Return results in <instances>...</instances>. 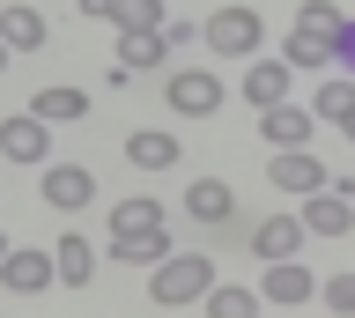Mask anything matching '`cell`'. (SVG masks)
I'll list each match as a JSON object with an SVG mask.
<instances>
[{"instance_id": "1", "label": "cell", "mask_w": 355, "mask_h": 318, "mask_svg": "<svg viewBox=\"0 0 355 318\" xmlns=\"http://www.w3.org/2000/svg\"><path fill=\"white\" fill-rule=\"evenodd\" d=\"M111 259H126V267L171 259V222H163L155 200H119L111 207Z\"/></svg>"}, {"instance_id": "2", "label": "cell", "mask_w": 355, "mask_h": 318, "mask_svg": "<svg viewBox=\"0 0 355 318\" xmlns=\"http://www.w3.org/2000/svg\"><path fill=\"white\" fill-rule=\"evenodd\" d=\"M148 274H155L148 296L163 303V311H178V303H193V296L215 289V259H207V251H171V259H155Z\"/></svg>"}, {"instance_id": "3", "label": "cell", "mask_w": 355, "mask_h": 318, "mask_svg": "<svg viewBox=\"0 0 355 318\" xmlns=\"http://www.w3.org/2000/svg\"><path fill=\"white\" fill-rule=\"evenodd\" d=\"M200 45L215 52V60H259V45H266L259 8H215V15L200 23Z\"/></svg>"}, {"instance_id": "4", "label": "cell", "mask_w": 355, "mask_h": 318, "mask_svg": "<svg viewBox=\"0 0 355 318\" xmlns=\"http://www.w3.org/2000/svg\"><path fill=\"white\" fill-rule=\"evenodd\" d=\"M163 104H171L178 118H215L222 112V74H207V67L171 74V82H163Z\"/></svg>"}, {"instance_id": "5", "label": "cell", "mask_w": 355, "mask_h": 318, "mask_svg": "<svg viewBox=\"0 0 355 318\" xmlns=\"http://www.w3.org/2000/svg\"><path fill=\"white\" fill-rule=\"evenodd\" d=\"M0 156L8 163H52V126L37 112H8L0 118Z\"/></svg>"}, {"instance_id": "6", "label": "cell", "mask_w": 355, "mask_h": 318, "mask_svg": "<svg viewBox=\"0 0 355 318\" xmlns=\"http://www.w3.org/2000/svg\"><path fill=\"white\" fill-rule=\"evenodd\" d=\"M266 178L282 185V193H304V200L333 185V178H326V163L311 156V148H274V163H266Z\"/></svg>"}, {"instance_id": "7", "label": "cell", "mask_w": 355, "mask_h": 318, "mask_svg": "<svg viewBox=\"0 0 355 318\" xmlns=\"http://www.w3.org/2000/svg\"><path fill=\"white\" fill-rule=\"evenodd\" d=\"M96 200V178H89L82 163H44V207H60V215H82Z\"/></svg>"}, {"instance_id": "8", "label": "cell", "mask_w": 355, "mask_h": 318, "mask_svg": "<svg viewBox=\"0 0 355 318\" xmlns=\"http://www.w3.org/2000/svg\"><path fill=\"white\" fill-rule=\"evenodd\" d=\"M0 281H8V296H37L52 289V251H0Z\"/></svg>"}, {"instance_id": "9", "label": "cell", "mask_w": 355, "mask_h": 318, "mask_svg": "<svg viewBox=\"0 0 355 318\" xmlns=\"http://www.w3.org/2000/svg\"><path fill=\"white\" fill-rule=\"evenodd\" d=\"M304 245H311V237H304L296 215H266V222L252 229V259H266V267H274V259H296Z\"/></svg>"}, {"instance_id": "10", "label": "cell", "mask_w": 355, "mask_h": 318, "mask_svg": "<svg viewBox=\"0 0 355 318\" xmlns=\"http://www.w3.org/2000/svg\"><path fill=\"white\" fill-rule=\"evenodd\" d=\"M311 126H318V118H311L304 104H266V112H259L266 148H311Z\"/></svg>"}, {"instance_id": "11", "label": "cell", "mask_w": 355, "mask_h": 318, "mask_svg": "<svg viewBox=\"0 0 355 318\" xmlns=\"http://www.w3.org/2000/svg\"><path fill=\"white\" fill-rule=\"evenodd\" d=\"M288 82H296V74H288V60H244V104H288Z\"/></svg>"}, {"instance_id": "12", "label": "cell", "mask_w": 355, "mask_h": 318, "mask_svg": "<svg viewBox=\"0 0 355 318\" xmlns=\"http://www.w3.org/2000/svg\"><path fill=\"white\" fill-rule=\"evenodd\" d=\"M304 222V237H348L355 229V200H340V193H311V207L296 215Z\"/></svg>"}, {"instance_id": "13", "label": "cell", "mask_w": 355, "mask_h": 318, "mask_svg": "<svg viewBox=\"0 0 355 318\" xmlns=\"http://www.w3.org/2000/svg\"><path fill=\"white\" fill-rule=\"evenodd\" d=\"M171 60V45H163V30H119V67L111 74H148Z\"/></svg>"}, {"instance_id": "14", "label": "cell", "mask_w": 355, "mask_h": 318, "mask_svg": "<svg viewBox=\"0 0 355 318\" xmlns=\"http://www.w3.org/2000/svg\"><path fill=\"white\" fill-rule=\"evenodd\" d=\"M89 274H96V245H89L82 229H67L60 245H52V281H67V289H82Z\"/></svg>"}, {"instance_id": "15", "label": "cell", "mask_w": 355, "mask_h": 318, "mask_svg": "<svg viewBox=\"0 0 355 318\" xmlns=\"http://www.w3.org/2000/svg\"><path fill=\"white\" fill-rule=\"evenodd\" d=\"M311 289H318V274H311V267L274 259V267H266V281H259V303H304Z\"/></svg>"}, {"instance_id": "16", "label": "cell", "mask_w": 355, "mask_h": 318, "mask_svg": "<svg viewBox=\"0 0 355 318\" xmlns=\"http://www.w3.org/2000/svg\"><path fill=\"white\" fill-rule=\"evenodd\" d=\"M185 215H193V222H230V215H237V193L222 178H193L185 185Z\"/></svg>"}, {"instance_id": "17", "label": "cell", "mask_w": 355, "mask_h": 318, "mask_svg": "<svg viewBox=\"0 0 355 318\" xmlns=\"http://www.w3.org/2000/svg\"><path fill=\"white\" fill-rule=\"evenodd\" d=\"M0 45L8 52H44V15L22 8V0H8V8H0Z\"/></svg>"}, {"instance_id": "18", "label": "cell", "mask_w": 355, "mask_h": 318, "mask_svg": "<svg viewBox=\"0 0 355 318\" xmlns=\"http://www.w3.org/2000/svg\"><path fill=\"white\" fill-rule=\"evenodd\" d=\"M304 112L318 118V126H340V118L355 112V74H326V82L311 89V104H304Z\"/></svg>"}, {"instance_id": "19", "label": "cell", "mask_w": 355, "mask_h": 318, "mask_svg": "<svg viewBox=\"0 0 355 318\" xmlns=\"http://www.w3.org/2000/svg\"><path fill=\"white\" fill-rule=\"evenodd\" d=\"M30 112H37L44 126H74V118H89V96L74 89V82H52V89L30 96Z\"/></svg>"}, {"instance_id": "20", "label": "cell", "mask_w": 355, "mask_h": 318, "mask_svg": "<svg viewBox=\"0 0 355 318\" xmlns=\"http://www.w3.org/2000/svg\"><path fill=\"white\" fill-rule=\"evenodd\" d=\"M126 163H141V170H171V163H178V134H163V126H133V134H126Z\"/></svg>"}, {"instance_id": "21", "label": "cell", "mask_w": 355, "mask_h": 318, "mask_svg": "<svg viewBox=\"0 0 355 318\" xmlns=\"http://www.w3.org/2000/svg\"><path fill=\"white\" fill-rule=\"evenodd\" d=\"M282 60H288V74H318V67H333V37H311V30H288Z\"/></svg>"}, {"instance_id": "22", "label": "cell", "mask_w": 355, "mask_h": 318, "mask_svg": "<svg viewBox=\"0 0 355 318\" xmlns=\"http://www.w3.org/2000/svg\"><path fill=\"white\" fill-rule=\"evenodd\" d=\"M200 303H207V318H259V289H244V281H215Z\"/></svg>"}, {"instance_id": "23", "label": "cell", "mask_w": 355, "mask_h": 318, "mask_svg": "<svg viewBox=\"0 0 355 318\" xmlns=\"http://www.w3.org/2000/svg\"><path fill=\"white\" fill-rule=\"evenodd\" d=\"M340 23H348V15H340L333 0H304V8H296V30H311V37H340Z\"/></svg>"}, {"instance_id": "24", "label": "cell", "mask_w": 355, "mask_h": 318, "mask_svg": "<svg viewBox=\"0 0 355 318\" xmlns=\"http://www.w3.org/2000/svg\"><path fill=\"white\" fill-rule=\"evenodd\" d=\"M318 296H326L333 318H355V274H326V281H318Z\"/></svg>"}, {"instance_id": "25", "label": "cell", "mask_w": 355, "mask_h": 318, "mask_svg": "<svg viewBox=\"0 0 355 318\" xmlns=\"http://www.w3.org/2000/svg\"><path fill=\"white\" fill-rule=\"evenodd\" d=\"M119 30H163V0H126L119 8Z\"/></svg>"}, {"instance_id": "26", "label": "cell", "mask_w": 355, "mask_h": 318, "mask_svg": "<svg viewBox=\"0 0 355 318\" xmlns=\"http://www.w3.org/2000/svg\"><path fill=\"white\" fill-rule=\"evenodd\" d=\"M119 8H126V0H82V15H89V23H119Z\"/></svg>"}, {"instance_id": "27", "label": "cell", "mask_w": 355, "mask_h": 318, "mask_svg": "<svg viewBox=\"0 0 355 318\" xmlns=\"http://www.w3.org/2000/svg\"><path fill=\"white\" fill-rule=\"evenodd\" d=\"M333 60H348V67H355V23H340V37H333Z\"/></svg>"}, {"instance_id": "28", "label": "cell", "mask_w": 355, "mask_h": 318, "mask_svg": "<svg viewBox=\"0 0 355 318\" xmlns=\"http://www.w3.org/2000/svg\"><path fill=\"white\" fill-rule=\"evenodd\" d=\"M340 134H348V141H355V112H348V118H340Z\"/></svg>"}, {"instance_id": "29", "label": "cell", "mask_w": 355, "mask_h": 318, "mask_svg": "<svg viewBox=\"0 0 355 318\" xmlns=\"http://www.w3.org/2000/svg\"><path fill=\"white\" fill-rule=\"evenodd\" d=\"M8 60H15V52H8V45H0V74H8Z\"/></svg>"}, {"instance_id": "30", "label": "cell", "mask_w": 355, "mask_h": 318, "mask_svg": "<svg viewBox=\"0 0 355 318\" xmlns=\"http://www.w3.org/2000/svg\"><path fill=\"white\" fill-rule=\"evenodd\" d=\"M0 251H8V229H0Z\"/></svg>"}]
</instances>
